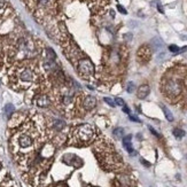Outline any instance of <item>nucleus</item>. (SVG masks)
<instances>
[{
  "label": "nucleus",
  "mask_w": 187,
  "mask_h": 187,
  "mask_svg": "<svg viewBox=\"0 0 187 187\" xmlns=\"http://www.w3.org/2000/svg\"><path fill=\"white\" fill-rule=\"evenodd\" d=\"M115 183L117 187H136L134 179L131 178L128 175H121L115 179Z\"/></svg>",
  "instance_id": "11"
},
{
  "label": "nucleus",
  "mask_w": 187,
  "mask_h": 187,
  "mask_svg": "<svg viewBox=\"0 0 187 187\" xmlns=\"http://www.w3.org/2000/svg\"><path fill=\"white\" fill-rule=\"evenodd\" d=\"M150 92V88H149V86L148 85H141L139 88H138V92H137V96L139 98V99H145V98H147V95L149 94Z\"/></svg>",
  "instance_id": "15"
},
{
  "label": "nucleus",
  "mask_w": 187,
  "mask_h": 187,
  "mask_svg": "<svg viewBox=\"0 0 187 187\" xmlns=\"http://www.w3.org/2000/svg\"><path fill=\"white\" fill-rule=\"evenodd\" d=\"M131 140H132V137L131 136H126L123 138V145H124V147H125V149L128 150L130 154H133V148H132V142H131Z\"/></svg>",
  "instance_id": "16"
},
{
  "label": "nucleus",
  "mask_w": 187,
  "mask_h": 187,
  "mask_svg": "<svg viewBox=\"0 0 187 187\" xmlns=\"http://www.w3.org/2000/svg\"><path fill=\"white\" fill-rule=\"evenodd\" d=\"M0 187H17L13 176L6 168L4 162L0 160Z\"/></svg>",
  "instance_id": "7"
},
{
  "label": "nucleus",
  "mask_w": 187,
  "mask_h": 187,
  "mask_svg": "<svg viewBox=\"0 0 187 187\" xmlns=\"http://www.w3.org/2000/svg\"><path fill=\"white\" fill-rule=\"evenodd\" d=\"M34 103L38 106V107H43L46 108L51 104V99L46 95V94H39L34 98Z\"/></svg>",
  "instance_id": "13"
},
{
  "label": "nucleus",
  "mask_w": 187,
  "mask_h": 187,
  "mask_svg": "<svg viewBox=\"0 0 187 187\" xmlns=\"http://www.w3.org/2000/svg\"><path fill=\"white\" fill-rule=\"evenodd\" d=\"M46 56H47V60H51V61H54V60L56 59L55 53H54V51L51 50V48H47V50H46Z\"/></svg>",
  "instance_id": "19"
},
{
  "label": "nucleus",
  "mask_w": 187,
  "mask_h": 187,
  "mask_svg": "<svg viewBox=\"0 0 187 187\" xmlns=\"http://www.w3.org/2000/svg\"><path fill=\"white\" fill-rule=\"evenodd\" d=\"M126 91H128L129 93H132L133 91H134V84L132 83V82H130L128 84V88H126Z\"/></svg>",
  "instance_id": "25"
},
{
  "label": "nucleus",
  "mask_w": 187,
  "mask_h": 187,
  "mask_svg": "<svg viewBox=\"0 0 187 187\" xmlns=\"http://www.w3.org/2000/svg\"><path fill=\"white\" fill-rule=\"evenodd\" d=\"M9 149L22 177L32 187H42L51 169L60 137L52 124L36 111L17 112L9 121Z\"/></svg>",
  "instance_id": "1"
},
{
  "label": "nucleus",
  "mask_w": 187,
  "mask_h": 187,
  "mask_svg": "<svg viewBox=\"0 0 187 187\" xmlns=\"http://www.w3.org/2000/svg\"><path fill=\"white\" fill-rule=\"evenodd\" d=\"M123 111H124V112H126V114H130V109H128L125 106H124V108H123Z\"/></svg>",
  "instance_id": "31"
},
{
  "label": "nucleus",
  "mask_w": 187,
  "mask_h": 187,
  "mask_svg": "<svg viewBox=\"0 0 187 187\" xmlns=\"http://www.w3.org/2000/svg\"><path fill=\"white\" fill-rule=\"evenodd\" d=\"M9 86L17 92L34 90V98L48 88V80L43 76L38 66L31 60H22L9 69L8 71Z\"/></svg>",
  "instance_id": "2"
},
{
  "label": "nucleus",
  "mask_w": 187,
  "mask_h": 187,
  "mask_svg": "<svg viewBox=\"0 0 187 187\" xmlns=\"http://www.w3.org/2000/svg\"><path fill=\"white\" fill-rule=\"evenodd\" d=\"M173 134H175V137H177V138H183V137L185 136V132L183 130H180V129H175L173 130Z\"/></svg>",
  "instance_id": "22"
},
{
  "label": "nucleus",
  "mask_w": 187,
  "mask_h": 187,
  "mask_svg": "<svg viewBox=\"0 0 187 187\" xmlns=\"http://www.w3.org/2000/svg\"><path fill=\"white\" fill-rule=\"evenodd\" d=\"M114 134H115L116 138H123V136H124V130L122 128H116L114 130Z\"/></svg>",
  "instance_id": "21"
},
{
  "label": "nucleus",
  "mask_w": 187,
  "mask_h": 187,
  "mask_svg": "<svg viewBox=\"0 0 187 187\" xmlns=\"http://www.w3.org/2000/svg\"><path fill=\"white\" fill-rule=\"evenodd\" d=\"M96 104V100L95 98L92 96V95H85L84 96V100H83V108L85 110H91L93 109Z\"/></svg>",
  "instance_id": "14"
},
{
  "label": "nucleus",
  "mask_w": 187,
  "mask_h": 187,
  "mask_svg": "<svg viewBox=\"0 0 187 187\" xmlns=\"http://www.w3.org/2000/svg\"><path fill=\"white\" fill-rule=\"evenodd\" d=\"M93 152L103 170L116 172L124 169V162L122 156L116 150L114 144L108 138L100 137L94 141Z\"/></svg>",
  "instance_id": "5"
},
{
  "label": "nucleus",
  "mask_w": 187,
  "mask_h": 187,
  "mask_svg": "<svg viewBox=\"0 0 187 187\" xmlns=\"http://www.w3.org/2000/svg\"><path fill=\"white\" fill-rule=\"evenodd\" d=\"M169 50H170V52H172V53H179V52H180L179 47L178 46H176V45H171V46H169Z\"/></svg>",
  "instance_id": "23"
},
{
  "label": "nucleus",
  "mask_w": 187,
  "mask_h": 187,
  "mask_svg": "<svg viewBox=\"0 0 187 187\" xmlns=\"http://www.w3.org/2000/svg\"><path fill=\"white\" fill-rule=\"evenodd\" d=\"M82 1H85L86 4L88 5L92 14L101 15V14H103V12L106 10L107 6L109 5L110 0H82Z\"/></svg>",
  "instance_id": "8"
},
{
  "label": "nucleus",
  "mask_w": 187,
  "mask_h": 187,
  "mask_svg": "<svg viewBox=\"0 0 187 187\" xmlns=\"http://www.w3.org/2000/svg\"><path fill=\"white\" fill-rule=\"evenodd\" d=\"M162 94L169 102L187 106V67L181 63H175L165 70L160 83Z\"/></svg>",
  "instance_id": "3"
},
{
  "label": "nucleus",
  "mask_w": 187,
  "mask_h": 187,
  "mask_svg": "<svg viewBox=\"0 0 187 187\" xmlns=\"http://www.w3.org/2000/svg\"><path fill=\"white\" fill-rule=\"evenodd\" d=\"M13 111H14V106L13 104H6V107H5V112H6V115L10 117V116H13Z\"/></svg>",
  "instance_id": "20"
},
{
  "label": "nucleus",
  "mask_w": 187,
  "mask_h": 187,
  "mask_svg": "<svg viewBox=\"0 0 187 187\" xmlns=\"http://www.w3.org/2000/svg\"><path fill=\"white\" fill-rule=\"evenodd\" d=\"M51 187H68L67 185H64V184H58V185H53Z\"/></svg>",
  "instance_id": "29"
},
{
  "label": "nucleus",
  "mask_w": 187,
  "mask_h": 187,
  "mask_svg": "<svg viewBox=\"0 0 187 187\" xmlns=\"http://www.w3.org/2000/svg\"><path fill=\"white\" fill-rule=\"evenodd\" d=\"M152 58V48L149 45H142L137 52V59L140 63H147Z\"/></svg>",
  "instance_id": "10"
},
{
  "label": "nucleus",
  "mask_w": 187,
  "mask_h": 187,
  "mask_svg": "<svg viewBox=\"0 0 187 187\" xmlns=\"http://www.w3.org/2000/svg\"><path fill=\"white\" fill-rule=\"evenodd\" d=\"M96 137V132L91 124H78L69 130L68 145L75 147H84L93 142Z\"/></svg>",
  "instance_id": "6"
},
{
  "label": "nucleus",
  "mask_w": 187,
  "mask_h": 187,
  "mask_svg": "<svg viewBox=\"0 0 187 187\" xmlns=\"http://www.w3.org/2000/svg\"><path fill=\"white\" fill-rule=\"evenodd\" d=\"M63 161L66 162L67 164H69V165H74L76 168L82 167V164H83V161L79 157H77L76 155H74V154H67V155H64Z\"/></svg>",
  "instance_id": "12"
},
{
  "label": "nucleus",
  "mask_w": 187,
  "mask_h": 187,
  "mask_svg": "<svg viewBox=\"0 0 187 187\" xmlns=\"http://www.w3.org/2000/svg\"><path fill=\"white\" fill-rule=\"evenodd\" d=\"M115 103L121 106V107H124V106H125V102L123 101V99H121V98H115Z\"/></svg>",
  "instance_id": "24"
},
{
  "label": "nucleus",
  "mask_w": 187,
  "mask_h": 187,
  "mask_svg": "<svg viewBox=\"0 0 187 187\" xmlns=\"http://www.w3.org/2000/svg\"><path fill=\"white\" fill-rule=\"evenodd\" d=\"M152 45H153V48L156 50V51H160L162 47H163V42H162L160 38H154L152 40Z\"/></svg>",
  "instance_id": "17"
},
{
  "label": "nucleus",
  "mask_w": 187,
  "mask_h": 187,
  "mask_svg": "<svg viewBox=\"0 0 187 187\" xmlns=\"http://www.w3.org/2000/svg\"><path fill=\"white\" fill-rule=\"evenodd\" d=\"M162 110H163L164 115H165V117H167V119H168L169 122H172V121H173V115H172V112H171L165 106H162Z\"/></svg>",
  "instance_id": "18"
},
{
  "label": "nucleus",
  "mask_w": 187,
  "mask_h": 187,
  "mask_svg": "<svg viewBox=\"0 0 187 187\" xmlns=\"http://www.w3.org/2000/svg\"><path fill=\"white\" fill-rule=\"evenodd\" d=\"M117 9H118V10L121 12V13H122V14H126V9L123 8V7L121 6V5H117Z\"/></svg>",
  "instance_id": "27"
},
{
  "label": "nucleus",
  "mask_w": 187,
  "mask_h": 187,
  "mask_svg": "<svg viewBox=\"0 0 187 187\" xmlns=\"http://www.w3.org/2000/svg\"><path fill=\"white\" fill-rule=\"evenodd\" d=\"M149 130H150V132H152V133H153L154 136L159 137V133H157V132H156V131H155V130H154L153 128H150V126H149Z\"/></svg>",
  "instance_id": "28"
},
{
  "label": "nucleus",
  "mask_w": 187,
  "mask_h": 187,
  "mask_svg": "<svg viewBox=\"0 0 187 187\" xmlns=\"http://www.w3.org/2000/svg\"><path fill=\"white\" fill-rule=\"evenodd\" d=\"M130 118L132 119V121H134V122H139V119L137 118V117H133V116H130Z\"/></svg>",
  "instance_id": "33"
},
{
  "label": "nucleus",
  "mask_w": 187,
  "mask_h": 187,
  "mask_svg": "<svg viewBox=\"0 0 187 187\" xmlns=\"http://www.w3.org/2000/svg\"><path fill=\"white\" fill-rule=\"evenodd\" d=\"M124 38H125V39H131V38H132V36H131V34H125V36H124Z\"/></svg>",
  "instance_id": "32"
},
{
  "label": "nucleus",
  "mask_w": 187,
  "mask_h": 187,
  "mask_svg": "<svg viewBox=\"0 0 187 187\" xmlns=\"http://www.w3.org/2000/svg\"><path fill=\"white\" fill-rule=\"evenodd\" d=\"M16 17L6 0H0V64L16 55Z\"/></svg>",
  "instance_id": "4"
},
{
  "label": "nucleus",
  "mask_w": 187,
  "mask_h": 187,
  "mask_svg": "<svg viewBox=\"0 0 187 187\" xmlns=\"http://www.w3.org/2000/svg\"><path fill=\"white\" fill-rule=\"evenodd\" d=\"M141 163H142V164H145L146 167H149V165H150V164H149L148 162H147V161H145V160H141Z\"/></svg>",
  "instance_id": "30"
},
{
  "label": "nucleus",
  "mask_w": 187,
  "mask_h": 187,
  "mask_svg": "<svg viewBox=\"0 0 187 187\" xmlns=\"http://www.w3.org/2000/svg\"><path fill=\"white\" fill-rule=\"evenodd\" d=\"M77 71L78 74L84 78L91 77L94 72V67L93 63L88 59H82L78 63H77Z\"/></svg>",
  "instance_id": "9"
},
{
  "label": "nucleus",
  "mask_w": 187,
  "mask_h": 187,
  "mask_svg": "<svg viewBox=\"0 0 187 187\" xmlns=\"http://www.w3.org/2000/svg\"><path fill=\"white\" fill-rule=\"evenodd\" d=\"M104 102H107L110 107H115L116 106V103H115V101H112L110 98H104Z\"/></svg>",
  "instance_id": "26"
}]
</instances>
